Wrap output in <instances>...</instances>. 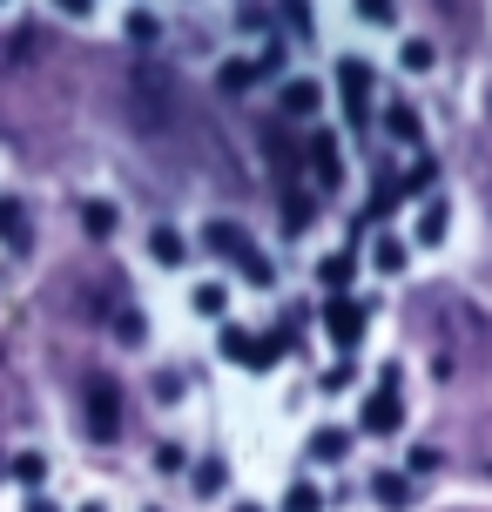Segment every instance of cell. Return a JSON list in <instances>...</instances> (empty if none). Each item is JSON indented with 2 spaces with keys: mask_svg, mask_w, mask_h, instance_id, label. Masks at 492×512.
I'll use <instances>...</instances> for the list:
<instances>
[{
  "mask_svg": "<svg viewBox=\"0 0 492 512\" xmlns=\"http://www.w3.org/2000/svg\"><path fill=\"white\" fill-rule=\"evenodd\" d=\"M149 256H156L162 270H182V263H189V236H182L176 223H156V230H149Z\"/></svg>",
  "mask_w": 492,
  "mask_h": 512,
  "instance_id": "10",
  "label": "cell"
},
{
  "mask_svg": "<svg viewBox=\"0 0 492 512\" xmlns=\"http://www.w3.org/2000/svg\"><path fill=\"white\" fill-rule=\"evenodd\" d=\"M277 108H284V122H311L317 108H324V88L304 81V75H290L284 88H277Z\"/></svg>",
  "mask_w": 492,
  "mask_h": 512,
  "instance_id": "8",
  "label": "cell"
},
{
  "mask_svg": "<svg viewBox=\"0 0 492 512\" xmlns=\"http://www.w3.org/2000/svg\"><path fill=\"white\" fill-rule=\"evenodd\" d=\"M378 128H385L391 142H405V149H418V135H425V122H418V108H412V102H391L385 115H378Z\"/></svg>",
  "mask_w": 492,
  "mask_h": 512,
  "instance_id": "14",
  "label": "cell"
},
{
  "mask_svg": "<svg viewBox=\"0 0 492 512\" xmlns=\"http://www.w3.org/2000/svg\"><path fill=\"white\" fill-rule=\"evenodd\" d=\"M405 263H412V236H398V230L371 236V270H378V277H398Z\"/></svg>",
  "mask_w": 492,
  "mask_h": 512,
  "instance_id": "9",
  "label": "cell"
},
{
  "mask_svg": "<svg viewBox=\"0 0 492 512\" xmlns=\"http://www.w3.org/2000/svg\"><path fill=\"white\" fill-rule=\"evenodd\" d=\"M81 398H88V432L102 438V445H115V438H122V384L115 378H88Z\"/></svg>",
  "mask_w": 492,
  "mask_h": 512,
  "instance_id": "5",
  "label": "cell"
},
{
  "mask_svg": "<svg viewBox=\"0 0 492 512\" xmlns=\"http://www.w3.org/2000/svg\"><path fill=\"white\" fill-rule=\"evenodd\" d=\"M0 7H7V0H0Z\"/></svg>",
  "mask_w": 492,
  "mask_h": 512,
  "instance_id": "38",
  "label": "cell"
},
{
  "mask_svg": "<svg viewBox=\"0 0 492 512\" xmlns=\"http://www.w3.org/2000/svg\"><path fill=\"white\" fill-rule=\"evenodd\" d=\"M311 223H317V203L304 196V189H290V196H284V230L297 236V230H311Z\"/></svg>",
  "mask_w": 492,
  "mask_h": 512,
  "instance_id": "20",
  "label": "cell"
},
{
  "mask_svg": "<svg viewBox=\"0 0 492 512\" xmlns=\"http://www.w3.org/2000/svg\"><path fill=\"white\" fill-rule=\"evenodd\" d=\"M364 331H371V304H358V297H331L324 304V337L337 344V358H351L364 344Z\"/></svg>",
  "mask_w": 492,
  "mask_h": 512,
  "instance_id": "4",
  "label": "cell"
},
{
  "mask_svg": "<svg viewBox=\"0 0 492 512\" xmlns=\"http://www.w3.org/2000/svg\"><path fill=\"white\" fill-rule=\"evenodd\" d=\"M371 499H378V506L385 512H405L418 499V486H412V472H378V479H371Z\"/></svg>",
  "mask_w": 492,
  "mask_h": 512,
  "instance_id": "12",
  "label": "cell"
},
{
  "mask_svg": "<svg viewBox=\"0 0 492 512\" xmlns=\"http://www.w3.org/2000/svg\"><path fill=\"white\" fill-rule=\"evenodd\" d=\"M371 88H378L371 61L344 54V61H337V102H344V122H351V128H364V122H371Z\"/></svg>",
  "mask_w": 492,
  "mask_h": 512,
  "instance_id": "3",
  "label": "cell"
},
{
  "mask_svg": "<svg viewBox=\"0 0 492 512\" xmlns=\"http://www.w3.org/2000/svg\"><path fill=\"white\" fill-rule=\"evenodd\" d=\"M284 512H324V492L311 479H297V486H284Z\"/></svg>",
  "mask_w": 492,
  "mask_h": 512,
  "instance_id": "22",
  "label": "cell"
},
{
  "mask_svg": "<svg viewBox=\"0 0 492 512\" xmlns=\"http://www.w3.org/2000/svg\"><path fill=\"white\" fill-rule=\"evenodd\" d=\"M149 512H156V506H149Z\"/></svg>",
  "mask_w": 492,
  "mask_h": 512,
  "instance_id": "39",
  "label": "cell"
},
{
  "mask_svg": "<svg viewBox=\"0 0 492 512\" xmlns=\"http://www.w3.org/2000/svg\"><path fill=\"white\" fill-rule=\"evenodd\" d=\"M230 512H263V506H250V499H236V506H230Z\"/></svg>",
  "mask_w": 492,
  "mask_h": 512,
  "instance_id": "35",
  "label": "cell"
},
{
  "mask_svg": "<svg viewBox=\"0 0 492 512\" xmlns=\"http://www.w3.org/2000/svg\"><path fill=\"white\" fill-rule=\"evenodd\" d=\"M203 250H209V256H223V263H243V256L257 250V243H250V230H243L236 216H209V223H203Z\"/></svg>",
  "mask_w": 492,
  "mask_h": 512,
  "instance_id": "6",
  "label": "cell"
},
{
  "mask_svg": "<svg viewBox=\"0 0 492 512\" xmlns=\"http://www.w3.org/2000/svg\"><path fill=\"white\" fill-rule=\"evenodd\" d=\"M129 41H156V21L149 14H129Z\"/></svg>",
  "mask_w": 492,
  "mask_h": 512,
  "instance_id": "33",
  "label": "cell"
},
{
  "mask_svg": "<svg viewBox=\"0 0 492 512\" xmlns=\"http://www.w3.org/2000/svg\"><path fill=\"white\" fill-rule=\"evenodd\" d=\"M445 230H452V203H445V196H425V203H418L412 243H445Z\"/></svg>",
  "mask_w": 492,
  "mask_h": 512,
  "instance_id": "13",
  "label": "cell"
},
{
  "mask_svg": "<svg viewBox=\"0 0 492 512\" xmlns=\"http://www.w3.org/2000/svg\"><path fill=\"white\" fill-rule=\"evenodd\" d=\"M156 465H162V472H182V465H189V452H182L176 438H162V445H156Z\"/></svg>",
  "mask_w": 492,
  "mask_h": 512,
  "instance_id": "29",
  "label": "cell"
},
{
  "mask_svg": "<svg viewBox=\"0 0 492 512\" xmlns=\"http://www.w3.org/2000/svg\"><path fill=\"white\" fill-rule=\"evenodd\" d=\"M398 61H405V75H432V68H439V48H432L425 34H412V41L398 48Z\"/></svg>",
  "mask_w": 492,
  "mask_h": 512,
  "instance_id": "17",
  "label": "cell"
},
{
  "mask_svg": "<svg viewBox=\"0 0 492 512\" xmlns=\"http://www.w3.org/2000/svg\"><path fill=\"white\" fill-rule=\"evenodd\" d=\"M81 512H108V506H102V499H88V506H81Z\"/></svg>",
  "mask_w": 492,
  "mask_h": 512,
  "instance_id": "36",
  "label": "cell"
},
{
  "mask_svg": "<svg viewBox=\"0 0 492 512\" xmlns=\"http://www.w3.org/2000/svg\"><path fill=\"white\" fill-rule=\"evenodd\" d=\"M412 472H439V445H418V452H412Z\"/></svg>",
  "mask_w": 492,
  "mask_h": 512,
  "instance_id": "32",
  "label": "cell"
},
{
  "mask_svg": "<svg viewBox=\"0 0 492 512\" xmlns=\"http://www.w3.org/2000/svg\"><path fill=\"white\" fill-rule=\"evenodd\" d=\"M317 283H324L331 297H351V283H358V256H351V250H331L324 263H317Z\"/></svg>",
  "mask_w": 492,
  "mask_h": 512,
  "instance_id": "11",
  "label": "cell"
},
{
  "mask_svg": "<svg viewBox=\"0 0 492 512\" xmlns=\"http://www.w3.org/2000/svg\"><path fill=\"white\" fill-rule=\"evenodd\" d=\"M236 277L250 283V290H270V283H277V263H270V256H263V250H250V256H243V263H236Z\"/></svg>",
  "mask_w": 492,
  "mask_h": 512,
  "instance_id": "19",
  "label": "cell"
},
{
  "mask_svg": "<svg viewBox=\"0 0 492 512\" xmlns=\"http://www.w3.org/2000/svg\"><path fill=\"white\" fill-rule=\"evenodd\" d=\"M81 230L95 236V243H108V236L122 230V216H115V203H102V196H95V203H81Z\"/></svg>",
  "mask_w": 492,
  "mask_h": 512,
  "instance_id": "16",
  "label": "cell"
},
{
  "mask_svg": "<svg viewBox=\"0 0 492 512\" xmlns=\"http://www.w3.org/2000/svg\"><path fill=\"white\" fill-rule=\"evenodd\" d=\"M54 7H61V14H75V21H81V14H88L95 0H54Z\"/></svg>",
  "mask_w": 492,
  "mask_h": 512,
  "instance_id": "34",
  "label": "cell"
},
{
  "mask_svg": "<svg viewBox=\"0 0 492 512\" xmlns=\"http://www.w3.org/2000/svg\"><path fill=\"white\" fill-rule=\"evenodd\" d=\"M358 21H371V27H391V21H398V0H358Z\"/></svg>",
  "mask_w": 492,
  "mask_h": 512,
  "instance_id": "28",
  "label": "cell"
},
{
  "mask_svg": "<svg viewBox=\"0 0 492 512\" xmlns=\"http://www.w3.org/2000/svg\"><path fill=\"white\" fill-rule=\"evenodd\" d=\"M196 492L216 499V492H223V465H196Z\"/></svg>",
  "mask_w": 492,
  "mask_h": 512,
  "instance_id": "31",
  "label": "cell"
},
{
  "mask_svg": "<svg viewBox=\"0 0 492 512\" xmlns=\"http://www.w3.org/2000/svg\"><path fill=\"white\" fill-rule=\"evenodd\" d=\"M189 304H196V317H223V310H230V283H196Z\"/></svg>",
  "mask_w": 492,
  "mask_h": 512,
  "instance_id": "21",
  "label": "cell"
},
{
  "mask_svg": "<svg viewBox=\"0 0 492 512\" xmlns=\"http://www.w3.org/2000/svg\"><path fill=\"white\" fill-rule=\"evenodd\" d=\"M358 432H371V438H391V432H405V378L398 371H378V384H371V398H364V411H358Z\"/></svg>",
  "mask_w": 492,
  "mask_h": 512,
  "instance_id": "2",
  "label": "cell"
},
{
  "mask_svg": "<svg viewBox=\"0 0 492 512\" xmlns=\"http://www.w3.org/2000/svg\"><path fill=\"white\" fill-rule=\"evenodd\" d=\"M27 512H54V506H48V499H34V506H27Z\"/></svg>",
  "mask_w": 492,
  "mask_h": 512,
  "instance_id": "37",
  "label": "cell"
},
{
  "mask_svg": "<svg viewBox=\"0 0 492 512\" xmlns=\"http://www.w3.org/2000/svg\"><path fill=\"white\" fill-rule=\"evenodd\" d=\"M115 337H122V344H142V337H149V324H142V310H115Z\"/></svg>",
  "mask_w": 492,
  "mask_h": 512,
  "instance_id": "26",
  "label": "cell"
},
{
  "mask_svg": "<svg viewBox=\"0 0 492 512\" xmlns=\"http://www.w3.org/2000/svg\"><path fill=\"white\" fill-rule=\"evenodd\" d=\"M317 384H324V391L337 398V391H351V384H358V364H351V358H337V364H331V371H324Z\"/></svg>",
  "mask_w": 492,
  "mask_h": 512,
  "instance_id": "27",
  "label": "cell"
},
{
  "mask_svg": "<svg viewBox=\"0 0 492 512\" xmlns=\"http://www.w3.org/2000/svg\"><path fill=\"white\" fill-rule=\"evenodd\" d=\"M216 81H223V95H243V88H257V61H223V68H216Z\"/></svg>",
  "mask_w": 492,
  "mask_h": 512,
  "instance_id": "18",
  "label": "cell"
},
{
  "mask_svg": "<svg viewBox=\"0 0 492 512\" xmlns=\"http://www.w3.org/2000/svg\"><path fill=\"white\" fill-rule=\"evenodd\" d=\"M0 243H27V216H21V203H7V196H0Z\"/></svg>",
  "mask_w": 492,
  "mask_h": 512,
  "instance_id": "24",
  "label": "cell"
},
{
  "mask_svg": "<svg viewBox=\"0 0 492 512\" xmlns=\"http://www.w3.org/2000/svg\"><path fill=\"white\" fill-rule=\"evenodd\" d=\"M344 452H351V432H344V425H317L311 432V459L317 465H344Z\"/></svg>",
  "mask_w": 492,
  "mask_h": 512,
  "instance_id": "15",
  "label": "cell"
},
{
  "mask_svg": "<svg viewBox=\"0 0 492 512\" xmlns=\"http://www.w3.org/2000/svg\"><path fill=\"white\" fill-rule=\"evenodd\" d=\"M311 182L317 189H337L344 182V142H337V128H317L311 135Z\"/></svg>",
  "mask_w": 492,
  "mask_h": 512,
  "instance_id": "7",
  "label": "cell"
},
{
  "mask_svg": "<svg viewBox=\"0 0 492 512\" xmlns=\"http://www.w3.org/2000/svg\"><path fill=\"white\" fill-rule=\"evenodd\" d=\"M284 21L290 34H311V0H284Z\"/></svg>",
  "mask_w": 492,
  "mask_h": 512,
  "instance_id": "30",
  "label": "cell"
},
{
  "mask_svg": "<svg viewBox=\"0 0 492 512\" xmlns=\"http://www.w3.org/2000/svg\"><path fill=\"white\" fill-rule=\"evenodd\" d=\"M297 344V324H277V331H243V324H223V358L243 364V371H270Z\"/></svg>",
  "mask_w": 492,
  "mask_h": 512,
  "instance_id": "1",
  "label": "cell"
},
{
  "mask_svg": "<svg viewBox=\"0 0 492 512\" xmlns=\"http://www.w3.org/2000/svg\"><path fill=\"white\" fill-rule=\"evenodd\" d=\"M432 182H439V162H432V155H425V162H418L412 176L398 182V196H425V189H432Z\"/></svg>",
  "mask_w": 492,
  "mask_h": 512,
  "instance_id": "25",
  "label": "cell"
},
{
  "mask_svg": "<svg viewBox=\"0 0 492 512\" xmlns=\"http://www.w3.org/2000/svg\"><path fill=\"white\" fill-rule=\"evenodd\" d=\"M14 479H21V486L34 492L41 479H48V459H41V452H14Z\"/></svg>",
  "mask_w": 492,
  "mask_h": 512,
  "instance_id": "23",
  "label": "cell"
}]
</instances>
